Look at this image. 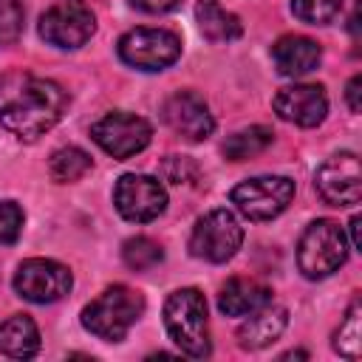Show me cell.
<instances>
[{"label":"cell","instance_id":"6da1fadb","mask_svg":"<svg viewBox=\"0 0 362 362\" xmlns=\"http://www.w3.org/2000/svg\"><path fill=\"white\" fill-rule=\"evenodd\" d=\"M71 96L54 79H42L25 71L0 76V127L20 141H37L68 110Z\"/></svg>","mask_w":362,"mask_h":362},{"label":"cell","instance_id":"7a4b0ae2","mask_svg":"<svg viewBox=\"0 0 362 362\" xmlns=\"http://www.w3.org/2000/svg\"><path fill=\"white\" fill-rule=\"evenodd\" d=\"M164 328L170 339L181 348V354L192 359H204L212 351L209 322H206V300L198 288H178L164 303Z\"/></svg>","mask_w":362,"mask_h":362},{"label":"cell","instance_id":"3957f363","mask_svg":"<svg viewBox=\"0 0 362 362\" xmlns=\"http://www.w3.org/2000/svg\"><path fill=\"white\" fill-rule=\"evenodd\" d=\"M144 314L141 291L130 286H107L96 300L82 308V325L105 342H119Z\"/></svg>","mask_w":362,"mask_h":362},{"label":"cell","instance_id":"277c9868","mask_svg":"<svg viewBox=\"0 0 362 362\" xmlns=\"http://www.w3.org/2000/svg\"><path fill=\"white\" fill-rule=\"evenodd\" d=\"M348 260V238L337 221L320 218L305 226L297 246V266L308 280L334 274Z\"/></svg>","mask_w":362,"mask_h":362},{"label":"cell","instance_id":"5b68a950","mask_svg":"<svg viewBox=\"0 0 362 362\" xmlns=\"http://www.w3.org/2000/svg\"><path fill=\"white\" fill-rule=\"evenodd\" d=\"M235 209L249 221H272L294 201V181L286 175H255L232 189Z\"/></svg>","mask_w":362,"mask_h":362},{"label":"cell","instance_id":"8992f818","mask_svg":"<svg viewBox=\"0 0 362 362\" xmlns=\"http://www.w3.org/2000/svg\"><path fill=\"white\" fill-rule=\"evenodd\" d=\"M243 243V226L229 209H212L198 218L189 235V252L209 263H226Z\"/></svg>","mask_w":362,"mask_h":362},{"label":"cell","instance_id":"52a82bcc","mask_svg":"<svg viewBox=\"0 0 362 362\" xmlns=\"http://www.w3.org/2000/svg\"><path fill=\"white\" fill-rule=\"evenodd\" d=\"M96 31V17L85 0H57L40 17V37L57 48H79Z\"/></svg>","mask_w":362,"mask_h":362},{"label":"cell","instance_id":"ba28073f","mask_svg":"<svg viewBox=\"0 0 362 362\" xmlns=\"http://www.w3.org/2000/svg\"><path fill=\"white\" fill-rule=\"evenodd\" d=\"M119 57L139 71H164L181 57V40L167 28H133L119 40Z\"/></svg>","mask_w":362,"mask_h":362},{"label":"cell","instance_id":"9c48e42d","mask_svg":"<svg viewBox=\"0 0 362 362\" xmlns=\"http://www.w3.org/2000/svg\"><path fill=\"white\" fill-rule=\"evenodd\" d=\"M90 139L113 158L124 161L136 153H141L150 139H153V127L147 119L136 116V113H124V110H116V113H107L102 116L93 127H90Z\"/></svg>","mask_w":362,"mask_h":362},{"label":"cell","instance_id":"30bf717a","mask_svg":"<svg viewBox=\"0 0 362 362\" xmlns=\"http://www.w3.org/2000/svg\"><path fill=\"white\" fill-rule=\"evenodd\" d=\"M113 204L124 221L147 223V221H156L167 209V189L153 175L127 173L116 181Z\"/></svg>","mask_w":362,"mask_h":362},{"label":"cell","instance_id":"8fae6325","mask_svg":"<svg viewBox=\"0 0 362 362\" xmlns=\"http://www.w3.org/2000/svg\"><path fill=\"white\" fill-rule=\"evenodd\" d=\"M74 286V277L68 266L45 257L23 260L14 272V291L28 303H57L62 300Z\"/></svg>","mask_w":362,"mask_h":362},{"label":"cell","instance_id":"7c38bea8","mask_svg":"<svg viewBox=\"0 0 362 362\" xmlns=\"http://www.w3.org/2000/svg\"><path fill=\"white\" fill-rule=\"evenodd\" d=\"M320 198L331 206H354L362 198V167L356 153L331 156L314 175Z\"/></svg>","mask_w":362,"mask_h":362},{"label":"cell","instance_id":"4fadbf2b","mask_svg":"<svg viewBox=\"0 0 362 362\" xmlns=\"http://www.w3.org/2000/svg\"><path fill=\"white\" fill-rule=\"evenodd\" d=\"M161 116H164V124L187 141H204L215 130L209 105L192 90H175L173 96H167Z\"/></svg>","mask_w":362,"mask_h":362},{"label":"cell","instance_id":"5bb4252c","mask_svg":"<svg viewBox=\"0 0 362 362\" xmlns=\"http://www.w3.org/2000/svg\"><path fill=\"white\" fill-rule=\"evenodd\" d=\"M272 105L283 122H291L297 127H317L328 113V96L322 85L311 82H294L288 88H280Z\"/></svg>","mask_w":362,"mask_h":362},{"label":"cell","instance_id":"9a60e30c","mask_svg":"<svg viewBox=\"0 0 362 362\" xmlns=\"http://www.w3.org/2000/svg\"><path fill=\"white\" fill-rule=\"evenodd\" d=\"M288 325V311L283 305H269L263 303L260 308L249 311L243 325L238 328V345L246 351H260L272 345Z\"/></svg>","mask_w":362,"mask_h":362},{"label":"cell","instance_id":"2e32d148","mask_svg":"<svg viewBox=\"0 0 362 362\" xmlns=\"http://www.w3.org/2000/svg\"><path fill=\"white\" fill-rule=\"evenodd\" d=\"M272 57H274V65L283 76H303V74H311L320 65L322 51L311 37L288 34V37H280L274 42Z\"/></svg>","mask_w":362,"mask_h":362},{"label":"cell","instance_id":"e0dca14e","mask_svg":"<svg viewBox=\"0 0 362 362\" xmlns=\"http://www.w3.org/2000/svg\"><path fill=\"white\" fill-rule=\"evenodd\" d=\"M269 303V288L249 277H232L218 294V308L226 317H246L249 311Z\"/></svg>","mask_w":362,"mask_h":362},{"label":"cell","instance_id":"ac0fdd59","mask_svg":"<svg viewBox=\"0 0 362 362\" xmlns=\"http://www.w3.org/2000/svg\"><path fill=\"white\" fill-rule=\"evenodd\" d=\"M40 351V331L28 314H11L0 322V354L11 359H31Z\"/></svg>","mask_w":362,"mask_h":362},{"label":"cell","instance_id":"d6986e66","mask_svg":"<svg viewBox=\"0 0 362 362\" xmlns=\"http://www.w3.org/2000/svg\"><path fill=\"white\" fill-rule=\"evenodd\" d=\"M195 20L201 34L209 42H232L243 34V23L238 20V14L226 11L218 0H198L195 3Z\"/></svg>","mask_w":362,"mask_h":362},{"label":"cell","instance_id":"ffe728a7","mask_svg":"<svg viewBox=\"0 0 362 362\" xmlns=\"http://www.w3.org/2000/svg\"><path fill=\"white\" fill-rule=\"evenodd\" d=\"M272 141H274L272 127L255 124V127H246V130L232 133V136L226 139V144H223V156H226L229 161H246V158L260 156Z\"/></svg>","mask_w":362,"mask_h":362},{"label":"cell","instance_id":"44dd1931","mask_svg":"<svg viewBox=\"0 0 362 362\" xmlns=\"http://www.w3.org/2000/svg\"><path fill=\"white\" fill-rule=\"evenodd\" d=\"M334 351L345 359H359L362 354V303L359 297H354V303L348 305L337 334H334Z\"/></svg>","mask_w":362,"mask_h":362},{"label":"cell","instance_id":"7402d4cb","mask_svg":"<svg viewBox=\"0 0 362 362\" xmlns=\"http://www.w3.org/2000/svg\"><path fill=\"white\" fill-rule=\"evenodd\" d=\"M90 170V156L79 147H59L51 153V161H48V173L57 184H71V181H79L85 173Z\"/></svg>","mask_w":362,"mask_h":362},{"label":"cell","instance_id":"603a6c76","mask_svg":"<svg viewBox=\"0 0 362 362\" xmlns=\"http://www.w3.org/2000/svg\"><path fill=\"white\" fill-rule=\"evenodd\" d=\"M122 257H124V263H127L133 272H147V269H153V266H158V263L164 260V249H161L153 238L136 235V238L124 240Z\"/></svg>","mask_w":362,"mask_h":362},{"label":"cell","instance_id":"cb8c5ba5","mask_svg":"<svg viewBox=\"0 0 362 362\" xmlns=\"http://www.w3.org/2000/svg\"><path fill=\"white\" fill-rule=\"evenodd\" d=\"M339 6H342V0H291L294 14L303 23H311V25L331 23L339 14Z\"/></svg>","mask_w":362,"mask_h":362},{"label":"cell","instance_id":"d4e9b609","mask_svg":"<svg viewBox=\"0 0 362 362\" xmlns=\"http://www.w3.org/2000/svg\"><path fill=\"white\" fill-rule=\"evenodd\" d=\"M198 175H201V170L189 156H167L161 161V178L175 187H189L198 181Z\"/></svg>","mask_w":362,"mask_h":362},{"label":"cell","instance_id":"484cf974","mask_svg":"<svg viewBox=\"0 0 362 362\" xmlns=\"http://www.w3.org/2000/svg\"><path fill=\"white\" fill-rule=\"evenodd\" d=\"M23 31V3L0 0V45H11Z\"/></svg>","mask_w":362,"mask_h":362},{"label":"cell","instance_id":"4316f807","mask_svg":"<svg viewBox=\"0 0 362 362\" xmlns=\"http://www.w3.org/2000/svg\"><path fill=\"white\" fill-rule=\"evenodd\" d=\"M23 209L14 201H0V246H8L20 238Z\"/></svg>","mask_w":362,"mask_h":362},{"label":"cell","instance_id":"83f0119b","mask_svg":"<svg viewBox=\"0 0 362 362\" xmlns=\"http://www.w3.org/2000/svg\"><path fill=\"white\" fill-rule=\"evenodd\" d=\"M130 6L139 11H147V14H167V11L178 8L181 0H130Z\"/></svg>","mask_w":362,"mask_h":362},{"label":"cell","instance_id":"f1b7e54d","mask_svg":"<svg viewBox=\"0 0 362 362\" xmlns=\"http://www.w3.org/2000/svg\"><path fill=\"white\" fill-rule=\"evenodd\" d=\"M345 99H348L351 113H359V110H362V76H359V74L351 76V82H348V88H345Z\"/></svg>","mask_w":362,"mask_h":362},{"label":"cell","instance_id":"f546056e","mask_svg":"<svg viewBox=\"0 0 362 362\" xmlns=\"http://www.w3.org/2000/svg\"><path fill=\"white\" fill-rule=\"evenodd\" d=\"M359 226H362V218H359V215H354V218H351V223H348V229H351V246H354V249H362Z\"/></svg>","mask_w":362,"mask_h":362}]
</instances>
